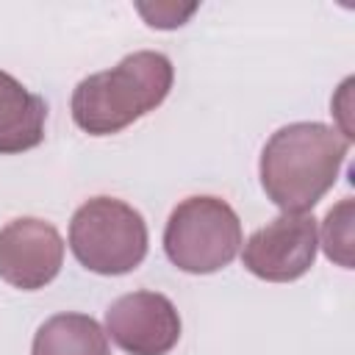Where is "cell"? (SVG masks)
Masks as SVG:
<instances>
[{"mask_svg": "<svg viewBox=\"0 0 355 355\" xmlns=\"http://www.w3.org/2000/svg\"><path fill=\"white\" fill-rule=\"evenodd\" d=\"M349 139L324 122H291L261 150V186L283 214H308L336 183Z\"/></svg>", "mask_w": 355, "mask_h": 355, "instance_id": "obj_1", "label": "cell"}, {"mask_svg": "<svg viewBox=\"0 0 355 355\" xmlns=\"http://www.w3.org/2000/svg\"><path fill=\"white\" fill-rule=\"evenodd\" d=\"M175 80L172 61L155 50H136L116 67L83 78L72 92V119L89 136H111L155 111Z\"/></svg>", "mask_w": 355, "mask_h": 355, "instance_id": "obj_2", "label": "cell"}, {"mask_svg": "<svg viewBox=\"0 0 355 355\" xmlns=\"http://www.w3.org/2000/svg\"><path fill=\"white\" fill-rule=\"evenodd\" d=\"M150 233L144 216L116 200L92 197L69 222V250L80 266L94 275H128L147 255Z\"/></svg>", "mask_w": 355, "mask_h": 355, "instance_id": "obj_3", "label": "cell"}, {"mask_svg": "<svg viewBox=\"0 0 355 355\" xmlns=\"http://www.w3.org/2000/svg\"><path fill=\"white\" fill-rule=\"evenodd\" d=\"M241 250L239 214L211 194L186 197L175 205L164 227L166 258L189 275H211L225 269Z\"/></svg>", "mask_w": 355, "mask_h": 355, "instance_id": "obj_4", "label": "cell"}, {"mask_svg": "<svg viewBox=\"0 0 355 355\" xmlns=\"http://www.w3.org/2000/svg\"><path fill=\"white\" fill-rule=\"evenodd\" d=\"M316 247L319 233L311 214H280L247 239L241 261L261 280L291 283L313 266Z\"/></svg>", "mask_w": 355, "mask_h": 355, "instance_id": "obj_5", "label": "cell"}, {"mask_svg": "<svg viewBox=\"0 0 355 355\" xmlns=\"http://www.w3.org/2000/svg\"><path fill=\"white\" fill-rule=\"evenodd\" d=\"M105 336L128 355H166L180 338V313L158 291H130L105 311Z\"/></svg>", "mask_w": 355, "mask_h": 355, "instance_id": "obj_6", "label": "cell"}, {"mask_svg": "<svg viewBox=\"0 0 355 355\" xmlns=\"http://www.w3.org/2000/svg\"><path fill=\"white\" fill-rule=\"evenodd\" d=\"M64 263L61 233L36 216L11 219L0 230V277L22 291L53 283Z\"/></svg>", "mask_w": 355, "mask_h": 355, "instance_id": "obj_7", "label": "cell"}, {"mask_svg": "<svg viewBox=\"0 0 355 355\" xmlns=\"http://www.w3.org/2000/svg\"><path fill=\"white\" fill-rule=\"evenodd\" d=\"M44 100L0 69V155H17L39 147L44 139Z\"/></svg>", "mask_w": 355, "mask_h": 355, "instance_id": "obj_8", "label": "cell"}, {"mask_svg": "<svg viewBox=\"0 0 355 355\" xmlns=\"http://www.w3.org/2000/svg\"><path fill=\"white\" fill-rule=\"evenodd\" d=\"M31 355H111L108 336L86 313H55L33 336Z\"/></svg>", "mask_w": 355, "mask_h": 355, "instance_id": "obj_9", "label": "cell"}, {"mask_svg": "<svg viewBox=\"0 0 355 355\" xmlns=\"http://www.w3.org/2000/svg\"><path fill=\"white\" fill-rule=\"evenodd\" d=\"M322 247L324 255L338 266H352V200H341L327 211L322 225Z\"/></svg>", "mask_w": 355, "mask_h": 355, "instance_id": "obj_10", "label": "cell"}]
</instances>
